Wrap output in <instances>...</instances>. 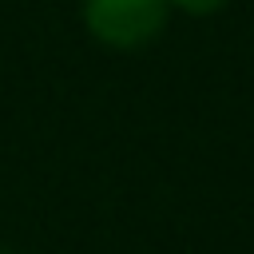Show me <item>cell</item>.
I'll return each mask as SVG.
<instances>
[{"label":"cell","mask_w":254,"mask_h":254,"mask_svg":"<svg viewBox=\"0 0 254 254\" xmlns=\"http://www.w3.org/2000/svg\"><path fill=\"white\" fill-rule=\"evenodd\" d=\"M171 16V0H83V28L119 52L151 44Z\"/></svg>","instance_id":"1"},{"label":"cell","mask_w":254,"mask_h":254,"mask_svg":"<svg viewBox=\"0 0 254 254\" xmlns=\"http://www.w3.org/2000/svg\"><path fill=\"white\" fill-rule=\"evenodd\" d=\"M230 0H171V8H179V12H187V16H214V12H222Z\"/></svg>","instance_id":"2"},{"label":"cell","mask_w":254,"mask_h":254,"mask_svg":"<svg viewBox=\"0 0 254 254\" xmlns=\"http://www.w3.org/2000/svg\"><path fill=\"white\" fill-rule=\"evenodd\" d=\"M0 254H16V250H8V246H0Z\"/></svg>","instance_id":"3"}]
</instances>
